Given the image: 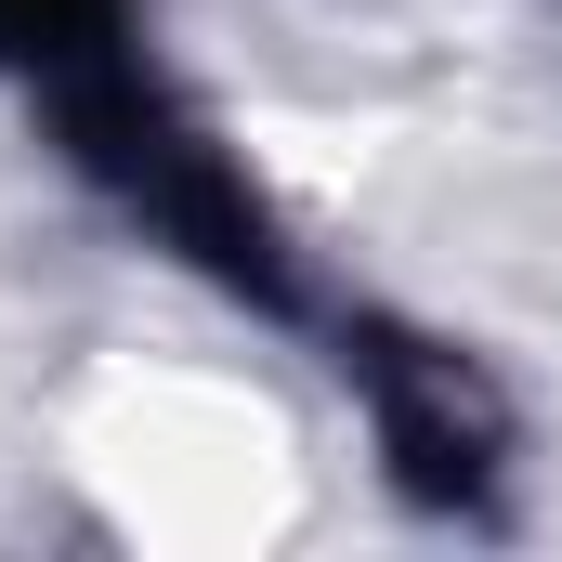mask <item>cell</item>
<instances>
[{
	"label": "cell",
	"mask_w": 562,
	"mask_h": 562,
	"mask_svg": "<svg viewBox=\"0 0 562 562\" xmlns=\"http://www.w3.org/2000/svg\"><path fill=\"white\" fill-rule=\"evenodd\" d=\"M26 132H40V157H53L132 249H157L170 276L210 288L223 314H249V327H276V340H314V327H327L340 276L314 262V236L288 223V196L262 183V157L223 132V105H210L157 40L79 66V79H53V92H26Z\"/></svg>",
	"instance_id": "1"
},
{
	"label": "cell",
	"mask_w": 562,
	"mask_h": 562,
	"mask_svg": "<svg viewBox=\"0 0 562 562\" xmlns=\"http://www.w3.org/2000/svg\"><path fill=\"white\" fill-rule=\"evenodd\" d=\"M314 367L340 380V406L367 431V471H380V497L406 524L497 537L524 510V406L458 327H431L406 301H380V288H340L327 327H314Z\"/></svg>",
	"instance_id": "2"
},
{
	"label": "cell",
	"mask_w": 562,
	"mask_h": 562,
	"mask_svg": "<svg viewBox=\"0 0 562 562\" xmlns=\"http://www.w3.org/2000/svg\"><path fill=\"white\" fill-rule=\"evenodd\" d=\"M132 40H157L144 0H0V92L26 105V92L79 79V66H105V53H132Z\"/></svg>",
	"instance_id": "3"
}]
</instances>
